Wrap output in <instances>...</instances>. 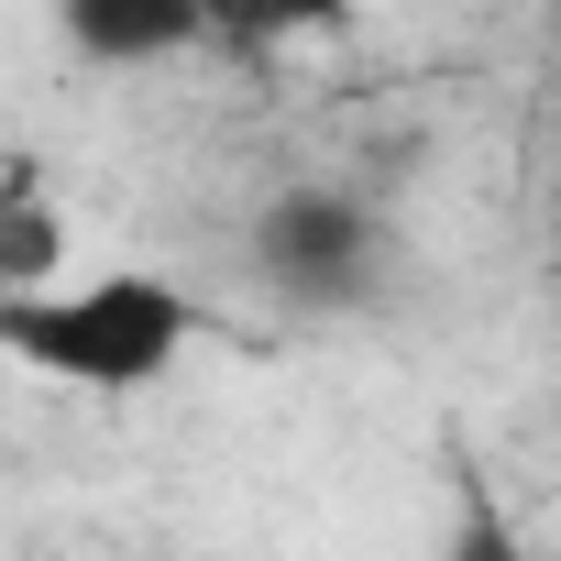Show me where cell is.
<instances>
[{
    "label": "cell",
    "instance_id": "obj_3",
    "mask_svg": "<svg viewBox=\"0 0 561 561\" xmlns=\"http://www.w3.org/2000/svg\"><path fill=\"white\" fill-rule=\"evenodd\" d=\"M342 23L353 0H198V45H309Z\"/></svg>",
    "mask_w": 561,
    "mask_h": 561
},
{
    "label": "cell",
    "instance_id": "obj_4",
    "mask_svg": "<svg viewBox=\"0 0 561 561\" xmlns=\"http://www.w3.org/2000/svg\"><path fill=\"white\" fill-rule=\"evenodd\" d=\"M56 253H67V231L45 209V176H23L12 154H0V298L34 287V275H56Z\"/></svg>",
    "mask_w": 561,
    "mask_h": 561
},
{
    "label": "cell",
    "instance_id": "obj_2",
    "mask_svg": "<svg viewBox=\"0 0 561 561\" xmlns=\"http://www.w3.org/2000/svg\"><path fill=\"white\" fill-rule=\"evenodd\" d=\"M56 23L100 67H154V56L198 45V0H56Z\"/></svg>",
    "mask_w": 561,
    "mask_h": 561
},
{
    "label": "cell",
    "instance_id": "obj_1",
    "mask_svg": "<svg viewBox=\"0 0 561 561\" xmlns=\"http://www.w3.org/2000/svg\"><path fill=\"white\" fill-rule=\"evenodd\" d=\"M198 309L176 275L111 264V275H34L0 298V364H23L67 397H144L176 375Z\"/></svg>",
    "mask_w": 561,
    "mask_h": 561
}]
</instances>
